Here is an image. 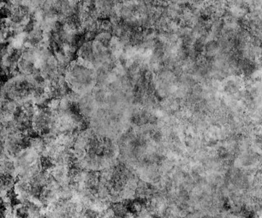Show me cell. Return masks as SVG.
<instances>
[{"mask_svg": "<svg viewBox=\"0 0 262 218\" xmlns=\"http://www.w3.org/2000/svg\"><path fill=\"white\" fill-rule=\"evenodd\" d=\"M4 197H0V218H6L8 216L6 203L4 202Z\"/></svg>", "mask_w": 262, "mask_h": 218, "instance_id": "3957f363", "label": "cell"}, {"mask_svg": "<svg viewBox=\"0 0 262 218\" xmlns=\"http://www.w3.org/2000/svg\"><path fill=\"white\" fill-rule=\"evenodd\" d=\"M17 104L8 98L4 86L0 85V122L10 121L16 112Z\"/></svg>", "mask_w": 262, "mask_h": 218, "instance_id": "7a4b0ae2", "label": "cell"}, {"mask_svg": "<svg viewBox=\"0 0 262 218\" xmlns=\"http://www.w3.org/2000/svg\"><path fill=\"white\" fill-rule=\"evenodd\" d=\"M9 99L17 105L43 103L47 99L45 83L31 76L18 75L3 85Z\"/></svg>", "mask_w": 262, "mask_h": 218, "instance_id": "6da1fadb", "label": "cell"}]
</instances>
